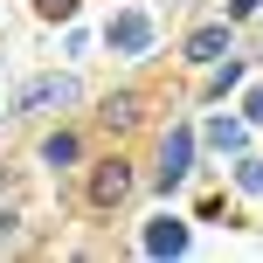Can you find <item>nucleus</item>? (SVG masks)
<instances>
[{
  "mask_svg": "<svg viewBox=\"0 0 263 263\" xmlns=\"http://www.w3.org/2000/svg\"><path fill=\"white\" fill-rule=\"evenodd\" d=\"M118 194H125V173H118V166H111V173H104V180H97V201H118Z\"/></svg>",
  "mask_w": 263,
  "mask_h": 263,
  "instance_id": "20e7f679",
  "label": "nucleus"
},
{
  "mask_svg": "<svg viewBox=\"0 0 263 263\" xmlns=\"http://www.w3.org/2000/svg\"><path fill=\"white\" fill-rule=\"evenodd\" d=\"M118 49H145V21H139V14L118 21Z\"/></svg>",
  "mask_w": 263,
  "mask_h": 263,
  "instance_id": "7ed1b4c3",
  "label": "nucleus"
},
{
  "mask_svg": "<svg viewBox=\"0 0 263 263\" xmlns=\"http://www.w3.org/2000/svg\"><path fill=\"white\" fill-rule=\"evenodd\" d=\"M77 97V83L69 77H42V83H28L21 90V111H42V104H69Z\"/></svg>",
  "mask_w": 263,
  "mask_h": 263,
  "instance_id": "f257e3e1",
  "label": "nucleus"
},
{
  "mask_svg": "<svg viewBox=\"0 0 263 263\" xmlns=\"http://www.w3.org/2000/svg\"><path fill=\"white\" fill-rule=\"evenodd\" d=\"M180 173H187V139H173V145H166V166H159V180L173 187V180H180Z\"/></svg>",
  "mask_w": 263,
  "mask_h": 263,
  "instance_id": "f03ea898",
  "label": "nucleus"
},
{
  "mask_svg": "<svg viewBox=\"0 0 263 263\" xmlns=\"http://www.w3.org/2000/svg\"><path fill=\"white\" fill-rule=\"evenodd\" d=\"M250 118H256V125H263V90H250Z\"/></svg>",
  "mask_w": 263,
  "mask_h": 263,
  "instance_id": "423d86ee",
  "label": "nucleus"
},
{
  "mask_svg": "<svg viewBox=\"0 0 263 263\" xmlns=\"http://www.w3.org/2000/svg\"><path fill=\"white\" fill-rule=\"evenodd\" d=\"M215 49H222V35H215V28H208V35H194V63H215Z\"/></svg>",
  "mask_w": 263,
  "mask_h": 263,
  "instance_id": "39448f33",
  "label": "nucleus"
}]
</instances>
